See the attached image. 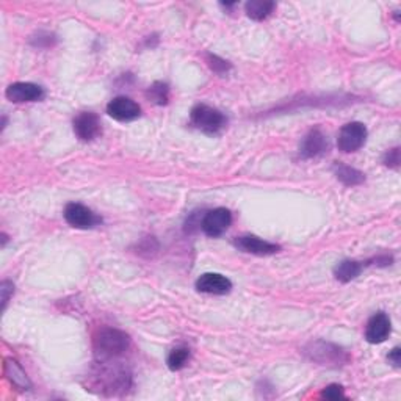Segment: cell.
I'll return each mask as SVG.
<instances>
[{"instance_id":"obj_1","label":"cell","mask_w":401,"mask_h":401,"mask_svg":"<svg viewBox=\"0 0 401 401\" xmlns=\"http://www.w3.org/2000/svg\"><path fill=\"white\" fill-rule=\"evenodd\" d=\"M130 337L115 328H104L94 339V355L99 363H107L123 356L129 350Z\"/></svg>"},{"instance_id":"obj_2","label":"cell","mask_w":401,"mask_h":401,"mask_svg":"<svg viewBox=\"0 0 401 401\" xmlns=\"http://www.w3.org/2000/svg\"><path fill=\"white\" fill-rule=\"evenodd\" d=\"M190 120L196 129L209 133V135H215V133L222 132L227 124L226 116L219 110L206 104L196 105L192 110Z\"/></svg>"},{"instance_id":"obj_3","label":"cell","mask_w":401,"mask_h":401,"mask_svg":"<svg viewBox=\"0 0 401 401\" xmlns=\"http://www.w3.org/2000/svg\"><path fill=\"white\" fill-rule=\"evenodd\" d=\"M304 355L321 365L339 367L348 363V355L340 347L323 340L311 342L308 347L304 348Z\"/></svg>"},{"instance_id":"obj_4","label":"cell","mask_w":401,"mask_h":401,"mask_svg":"<svg viewBox=\"0 0 401 401\" xmlns=\"http://www.w3.org/2000/svg\"><path fill=\"white\" fill-rule=\"evenodd\" d=\"M367 141V127L363 123H348L345 124L339 132L337 138V146L342 152L351 154L359 151Z\"/></svg>"},{"instance_id":"obj_5","label":"cell","mask_w":401,"mask_h":401,"mask_svg":"<svg viewBox=\"0 0 401 401\" xmlns=\"http://www.w3.org/2000/svg\"><path fill=\"white\" fill-rule=\"evenodd\" d=\"M232 223V214L227 209H214L209 210L204 218L201 219V229L209 237H219L223 235Z\"/></svg>"},{"instance_id":"obj_6","label":"cell","mask_w":401,"mask_h":401,"mask_svg":"<svg viewBox=\"0 0 401 401\" xmlns=\"http://www.w3.org/2000/svg\"><path fill=\"white\" fill-rule=\"evenodd\" d=\"M63 217H65L66 223L75 227V229H91V227L99 224L100 222L99 217L94 215L91 209L78 202H69L65 207Z\"/></svg>"},{"instance_id":"obj_7","label":"cell","mask_w":401,"mask_h":401,"mask_svg":"<svg viewBox=\"0 0 401 401\" xmlns=\"http://www.w3.org/2000/svg\"><path fill=\"white\" fill-rule=\"evenodd\" d=\"M232 245L241 251V253L254 256H271L276 254L281 249V246L276 245V243L262 240L256 237V235H240V237L234 239Z\"/></svg>"},{"instance_id":"obj_8","label":"cell","mask_w":401,"mask_h":401,"mask_svg":"<svg viewBox=\"0 0 401 401\" xmlns=\"http://www.w3.org/2000/svg\"><path fill=\"white\" fill-rule=\"evenodd\" d=\"M6 99L13 104H24V102H36L44 98V91L39 85L30 82H16L8 86L5 91Z\"/></svg>"},{"instance_id":"obj_9","label":"cell","mask_w":401,"mask_h":401,"mask_svg":"<svg viewBox=\"0 0 401 401\" xmlns=\"http://www.w3.org/2000/svg\"><path fill=\"white\" fill-rule=\"evenodd\" d=\"M107 113L110 118H113L116 121L129 123L140 118L141 107L130 98L120 96L115 98L113 100H110V104L107 105Z\"/></svg>"},{"instance_id":"obj_10","label":"cell","mask_w":401,"mask_h":401,"mask_svg":"<svg viewBox=\"0 0 401 401\" xmlns=\"http://www.w3.org/2000/svg\"><path fill=\"white\" fill-rule=\"evenodd\" d=\"M100 120L96 113L93 112H82L74 120V133L78 140L82 141H93L100 135Z\"/></svg>"},{"instance_id":"obj_11","label":"cell","mask_w":401,"mask_h":401,"mask_svg":"<svg viewBox=\"0 0 401 401\" xmlns=\"http://www.w3.org/2000/svg\"><path fill=\"white\" fill-rule=\"evenodd\" d=\"M392 333V323L390 318L384 312H378L368 320L367 329H365V339L368 343L378 345L386 342Z\"/></svg>"},{"instance_id":"obj_12","label":"cell","mask_w":401,"mask_h":401,"mask_svg":"<svg viewBox=\"0 0 401 401\" xmlns=\"http://www.w3.org/2000/svg\"><path fill=\"white\" fill-rule=\"evenodd\" d=\"M232 288V282L223 274L206 273L196 281V290L207 295H226Z\"/></svg>"},{"instance_id":"obj_13","label":"cell","mask_w":401,"mask_h":401,"mask_svg":"<svg viewBox=\"0 0 401 401\" xmlns=\"http://www.w3.org/2000/svg\"><path fill=\"white\" fill-rule=\"evenodd\" d=\"M328 147L329 145L326 137L323 135V132L313 129L304 137L300 154L303 159H316V157H320L328 152Z\"/></svg>"},{"instance_id":"obj_14","label":"cell","mask_w":401,"mask_h":401,"mask_svg":"<svg viewBox=\"0 0 401 401\" xmlns=\"http://www.w3.org/2000/svg\"><path fill=\"white\" fill-rule=\"evenodd\" d=\"M4 370H5V376L8 378V381H10L13 386L22 389V390H28L31 387L28 376L26 375V372L22 370V367L16 363L14 359H10V358L5 359Z\"/></svg>"},{"instance_id":"obj_15","label":"cell","mask_w":401,"mask_h":401,"mask_svg":"<svg viewBox=\"0 0 401 401\" xmlns=\"http://www.w3.org/2000/svg\"><path fill=\"white\" fill-rule=\"evenodd\" d=\"M364 264L358 261H342L340 264L335 265L334 269V276L337 281L340 282H351L353 279H356L360 273L364 270Z\"/></svg>"},{"instance_id":"obj_16","label":"cell","mask_w":401,"mask_h":401,"mask_svg":"<svg viewBox=\"0 0 401 401\" xmlns=\"http://www.w3.org/2000/svg\"><path fill=\"white\" fill-rule=\"evenodd\" d=\"M334 172H335L337 179H339L342 184L348 185V187L360 185L365 180V176H364L363 171H359L356 168H351V167H348V165H343V163H335Z\"/></svg>"},{"instance_id":"obj_17","label":"cell","mask_w":401,"mask_h":401,"mask_svg":"<svg viewBox=\"0 0 401 401\" xmlns=\"http://www.w3.org/2000/svg\"><path fill=\"white\" fill-rule=\"evenodd\" d=\"M274 6H276L274 2H269V0H251L245 5V11L248 18L253 21H264L273 13Z\"/></svg>"},{"instance_id":"obj_18","label":"cell","mask_w":401,"mask_h":401,"mask_svg":"<svg viewBox=\"0 0 401 401\" xmlns=\"http://www.w3.org/2000/svg\"><path fill=\"white\" fill-rule=\"evenodd\" d=\"M188 359H190V350L185 347H177L175 350H171L167 359V364L170 367V370L177 372L182 370V368L187 365Z\"/></svg>"},{"instance_id":"obj_19","label":"cell","mask_w":401,"mask_h":401,"mask_svg":"<svg viewBox=\"0 0 401 401\" xmlns=\"http://www.w3.org/2000/svg\"><path fill=\"white\" fill-rule=\"evenodd\" d=\"M146 96L157 105H167L168 100H170L168 85L163 83V82H155L154 85L149 86Z\"/></svg>"},{"instance_id":"obj_20","label":"cell","mask_w":401,"mask_h":401,"mask_svg":"<svg viewBox=\"0 0 401 401\" xmlns=\"http://www.w3.org/2000/svg\"><path fill=\"white\" fill-rule=\"evenodd\" d=\"M207 61H209L210 69L215 71V73H218V74H224V73H227V71L231 69L229 61L219 58V57H217V55H209Z\"/></svg>"},{"instance_id":"obj_21","label":"cell","mask_w":401,"mask_h":401,"mask_svg":"<svg viewBox=\"0 0 401 401\" xmlns=\"http://www.w3.org/2000/svg\"><path fill=\"white\" fill-rule=\"evenodd\" d=\"M384 165L392 170L400 168V147H394L386 152V155H384Z\"/></svg>"},{"instance_id":"obj_22","label":"cell","mask_w":401,"mask_h":401,"mask_svg":"<svg viewBox=\"0 0 401 401\" xmlns=\"http://www.w3.org/2000/svg\"><path fill=\"white\" fill-rule=\"evenodd\" d=\"M321 397L326 400H339V398H345V392L339 384H331V386H328L323 392H321Z\"/></svg>"},{"instance_id":"obj_23","label":"cell","mask_w":401,"mask_h":401,"mask_svg":"<svg viewBox=\"0 0 401 401\" xmlns=\"http://www.w3.org/2000/svg\"><path fill=\"white\" fill-rule=\"evenodd\" d=\"M13 292H14V286L10 281H4L2 284H0V293H2V312L6 309V304L10 301Z\"/></svg>"},{"instance_id":"obj_24","label":"cell","mask_w":401,"mask_h":401,"mask_svg":"<svg viewBox=\"0 0 401 401\" xmlns=\"http://www.w3.org/2000/svg\"><path fill=\"white\" fill-rule=\"evenodd\" d=\"M387 359H389V363H390L392 365H394L395 368H400V365H401V350H400L398 347L392 350V351L389 353Z\"/></svg>"}]
</instances>
